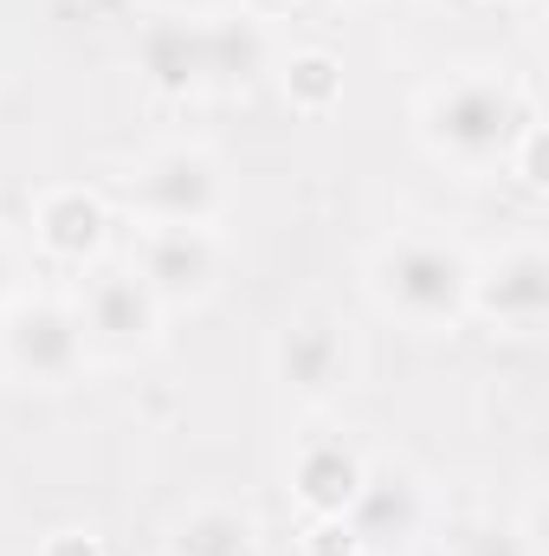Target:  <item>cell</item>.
Masks as SVG:
<instances>
[{"label": "cell", "mask_w": 549, "mask_h": 556, "mask_svg": "<svg viewBox=\"0 0 549 556\" xmlns=\"http://www.w3.org/2000/svg\"><path fill=\"white\" fill-rule=\"evenodd\" d=\"M524 124H531V111L505 72H459L420 98V142L452 168L505 162Z\"/></svg>", "instance_id": "obj_1"}, {"label": "cell", "mask_w": 549, "mask_h": 556, "mask_svg": "<svg viewBox=\"0 0 549 556\" xmlns=\"http://www.w3.org/2000/svg\"><path fill=\"white\" fill-rule=\"evenodd\" d=\"M375 298L413 330H446L472 311V260L433 233H401L375 253Z\"/></svg>", "instance_id": "obj_2"}, {"label": "cell", "mask_w": 549, "mask_h": 556, "mask_svg": "<svg viewBox=\"0 0 549 556\" xmlns=\"http://www.w3.org/2000/svg\"><path fill=\"white\" fill-rule=\"evenodd\" d=\"M85 324L72 304L59 298H26L0 317V363L20 376V382H39V389H59L85 369Z\"/></svg>", "instance_id": "obj_3"}, {"label": "cell", "mask_w": 549, "mask_h": 556, "mask_svg": "<svg viewBox=\"0 0 549 556\" xmlns=\"http://www.w3.org/2000/svg\"><path fill=\"white\" fill-rule=\"evenodd\" d=\"M137 201L155 227H214L227 207L220 162L207 149H162L137 175Z\"/></svg>", "instance_id": "obj_4"}, {"label": "cell", "mask_w": 549, "mask_h": 556, "mask_svg": "<svg viewBox=\"0 0 549 556\" xmlns=\"http://www.w3.org/2000/svg\"><path fill=\"white\" fill-rule=\"evenodd\" d=\"M72 311H78L85 337H98L104 350H142L155 337V317H162V304L142 285L137 266H98V273L85 278V291H78Z\"/></svg>", "instance_id": "obj_5"}, {"label": "cell", "mask_w": 549, "mask_h": 556, "mask_svg": "<svg viewBox=\"0 0 549 556\" xmlns=\"http://www.w3.org/2000/svg\"><path fill=\"white\" fill-rule=\"evenodd\" d=\"M278 382L291 389V395H304V402H330L336 389H349V337H343V324H330V317H291L284 330H278Z\"/></svg>", "instance_id": "obj_6"}, {"label": "cell", "mask_w": 549, "mask_h": 556, "mask_svg": "<svg viewBox=\"0 0 549 556\" xmlns=\"http://www.w3.org/2000/svg\"><path fill=\"white\" fill-rule=\"evenodd\" d=\"M137 273L155 291V304H194L220 278V247H214L207 227H149Z\"/></svg>", "instance_id": "obj_7"}, {"label": "cell", "mask_w": 549, "mask_h": 556, "mask_svg": "<svg viewBox=\"0 0 549 556\" xmlns=\"http://www.w3.org/2000/svg\"><path fill=\"white\" fill-rule=\"evenodd\" d=\"M137 72L155 98L207 91V33L188 13H149L137 33Z\"/></svg>", "instance_id": "obj_8"}, {"label": "cell", "mask_w": 549, "mask_h": 556, "mask_svg": "<svg viewBox=\"0 0 549 556\" xmlns=\"http://www.w3.org/2000/svg\"><path fill=\"white\" fill-rule=\"evenodd\" d=\"M472 311H485L505 330H537L549 317V260L537 247H511L485 273L472 266Z\"/></svg>", "instance_id": "obj_9"}, {"label": "cell", "mask_w": 549, "mask_h": 556, "mask_svg": "<svg viewBox=\"0 0 549 556\" xmlns=\"http://www.w3.org/2000/svg\"><path fill=\"white\" fill-rule=\"evenodd\" d=\"M362 479H369L362 453H356L349 440H336V433L304 440L297 459H291V492H297V505H304L310 518H343L349 498L362 492Z\"/></svg>", "instance_id": "obj_10"}, {"label": "cell", "mask_w": 549, "mask_h": 556, "mask_svg": "<svg viewBox=\"0 0 549 556\" xmlns=\"http://www.w3.org/2000/svg\"><path fill=\"white\" fill-rule=\"evenodd\" d=\"M420 518H426V498H420V485L401 479V472H369L362 492L343 511V525L356 531L362 551H401L413 531H420Z\"/></svg>", "instance_id": "obj_11"}, {"label": "cell", "mask_w": 549, "mask_h": 556, "mask_svg": "<svg viewBox=\"0 0 549 556\" xmlns=\"http://www.w3.org/2000/svg\"><path fill=\"white\" fill-rule=\"evenodd\" d=\"M33 227H39V247H46L52 260L85 266V260H98L111 214H104V201H98L91 188H52V194H39Z\"/></svg>", "instance_id": "obj_12"}, {"label": "cell", "mask_w": 549, "mask_h": 556, "mask_svg": "<svg viewBox=\"0 0 549 556\" xmlns=\"http://www.w3.org/2000/svg\"><path fill=\"white\" fill-rule=\"evenodd\" d=\"M207 33V85L214 91H246L259 85V72H272V39L253 13H214L201 20Z\"/></svg>", "instance_id": "obj_13"}, {"label": "cell", "mask_w": 549, "mask_h": 556, "mask_svg": "<svg viewBox=\"0 0 549 556\" xmlns=\"http://www.w3.org/2000/svg\"><path fill=\"white\" fill-rule=\"evenodd\" d=\"M168 556H253V525L227 505H207L175 531Z\"/></svg>", "instance_id": "obj_14"}, {"label": "cell", "mask_w": 549, "mask_h": 556, "mask_svg": "<svg viewBox=\"0 0 549 556\" xmlns=\"http://www.w3.org/2000/svg\"><path fill=\"white\" fill-rule=\"evenodd\" d=\"M284 98H291V111H304V117H323L336 98H343V65L330 59V52H291V65H284Z\"/></svg>", "instance_id": "obj_15"}, {"label": "cell", "mask_w": 549, "mask_h": 556, "mask_svg": "<svg viewBox=\"0 0 549 556\" xmlns=\"http://www.w3.org/2000/svg\"><path fill=\"white\" fill-rule=\"evenodd\" d=\"M452 556H537V551H531V538H524L518 525H478V531L459 538Z\"/></svg>", "instance_id": "obj_16"}, {"label": "cell", "mask_w": 549, "mask_h": 556, "mask_svg": "<svg viewBox=\"0 0 549 556\" xmlns=\"http://www.w3.org/2000/svg\"><path fill=\"white\" fill-rule=\"evenodd\" d=\"M304 556H362V544L343 518H317V531L304 538Z\"/></svg>", "instance_id": "obj_17"}, {"label": "cell", "mask_w": 549, "mask_h": 556, "mask_svg": "<svg viewBox=\"0 0 549 556\" xmlns=\"http://www.w3.org/2000/svg\"><path fill=\"white\" fill-rule=\"evenodd\" d=\"M46 556H104V544H98L91 531H59V538L46 544Z\"/></svg>", "instance_id": "obj_18"}, {"label": "cell", "mask_w": 549, "mask_h": 556, "mask_svg": "<svg viewBox=\"0 0 549 556\" xmlns=\"http://www.w3.org/2000/svg\"><path fill=\"white\" fill-rule=\"evenodd\" d=\"M7 285H13V260L0 253V298H7Z\"/></svg>", "instance_id": "obj_19"}]
</instances>
